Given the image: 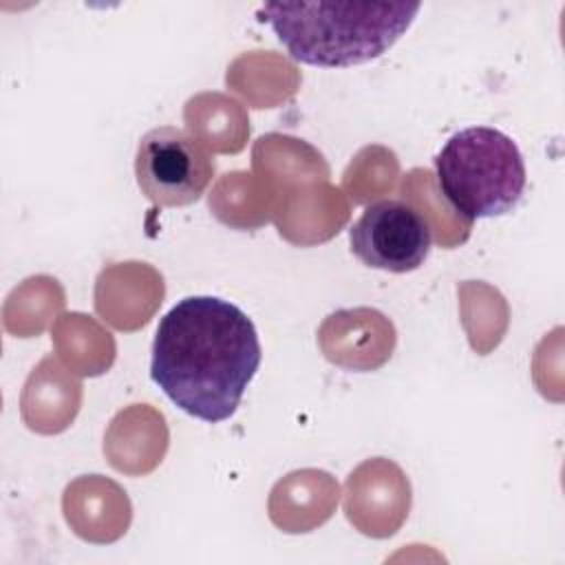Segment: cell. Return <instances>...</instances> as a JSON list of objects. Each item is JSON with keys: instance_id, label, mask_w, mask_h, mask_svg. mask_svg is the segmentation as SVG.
I'll use <instances>...</instances> for the list:
<instances>
[{"instance_id": "cell-5", "label": "cell", "mask_w": 565, "mask_h": 565, "mask_svg": "<svg viewBox=\"0 0 565 565\" xmlns=\"http://www.w3.org/2000/svg\"><path fill=\"white\" fill-rule=\"evenodd\" d=\"M351 252L362 265L406 274L424 265L430 254L428 218L402 199H382L364 207L349 230Z\"/></svg>"}, {"instance_id": "cell-2", "label": "cell", "mask_w": 565, "mask_h": 565, "mask_svg": "<svg viewBox=\"0 0 565 565\" xmlns=\"http://www.w3.org/2000/svg\"><path fill=\"white\" fill-rule=\"evenodd\" d=\"M419 9V2H265L258 18L294 60L344 68L386 53Z\"/></svg>"}, {"instance_id": "cell-3", "label": "cell", "mask_w": 565, "mask_h": 565, "mask_svg": "<svg viewBox=\"0 0 565 565\" xmlns=\"http://www.w3.org/2000/svg\"><path fill=\"white\" fill-rule=\"evenodd\" d=\"M435 170L444 199L466 225L512 212L527 183L516 141L490 126L455 132L437 152Z\"/></svg>"}, {"instance_id": "cell-4", "label": "cell", "mask_w": 565, "mask_h": 565, "mask_svg": "<svg viewBox=\"0 0 565 565\" xmlns=\"http://www.w3.org/2000/svg\"><path fill=\"white\" fill-rule=\"evenodd\" d=\"M216 172L214 157L181 128L148 130L135 154V177L141 194L161 207L196 203Z\"/></svg>"}, {"instance_id": "cell-1", "label": "cell", "mask_w": 565, "mask_h": 565, "mask_svg": "<svg viewBox=\"0 0 565 565\" xmlns=\"http://www.w3.org/2000/svg\"><path fill=\"white\" fill-rule=\"evenodd\" d=\"M252 318L216 296H188L159 322L150 377L183 413L218 424L230 419L260 366Z\"/></svg>"}]
</instances>
